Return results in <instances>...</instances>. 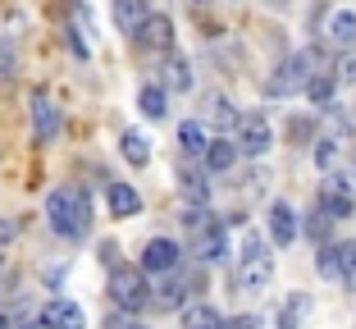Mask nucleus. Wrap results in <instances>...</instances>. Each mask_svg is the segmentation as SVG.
<instances>
[{
    "mask_svg": "<svg viewBox=\"0 0 356 329\" xmlns=\"http://www.w3.org/2000/svg\"><path fill=\"white\" fill-rule=\"evenodd\" d=\"M46 220H51V234L60 238H87L92 234V202H87L83 188H55L46 197Z\"/></svg>",
    "mask_w": 356,
    "mask_h": 329,
    "instance_id": "f257e3e1",
    "label": "nucleus"
},
{
    "mask_svg": "<svg viewBox=\"0 0 356 329\" xmlns=\"http://www.w3.org/2000/svg\"><path fill=\"white\" fill-rule=\"evenodd\" d=\"M315 64H320V51L315 46H306V51L288 55V60L274 69L270 78H265V96H274V101H283V96H297L306 92V83L315 78Z\"/></svg>",
    "mask_w": 356,
    "mask_h": 329,
    "instance_id": "f03ea898",
    "label": "nucleus"
},
{
    "mask_svg": "<svg viewBox=\"0 0 356 329\" xmlns=\"http://www.w3.org/2000/svg\"><path fill=\"white\" fill-rule=\"evenodd\" d=\"M110 302L128 316L151 307V284H147V270L142 266H115L110 270Z\"/></svg>",
    "mask_w": 356,
    "mask_h": 329,
    "instance_id": "7ed1b4c3",
    "label": "nucleus"
},
{
    "mask_svg": "<svg viewBox=\"0 0 356 329\" xmlns=\"http://www.w3.org/2000/svg\"><path fill=\"white\" fill-rule=\"evenodd\" d=\"M270 275H274V256H270V247H265V238L247 234L242 238V252H238V288L261 293V288L270 284Z\"/></svg>",
    "mask_w": 356,
    "mask_h": 329,
    "instance_id": "20e7f679",
    "label": "nucleus"
},
{
    "mask_svg": "<svg viewBox=\"0 0 356 329\" xmlns=\"http://www.w3.org/2000/svg\"><path fill=\"white\" fill-rule=\"evenodd\" d=\"M238 151L242 156H256V160L270 151V119H265L261 110L238 115Z\"/></svg>",
    "mask_w": 356,
    "mask_h": 329,
    "instance_id": "39448f33",
    "label": "nucleus"
},
{
    "mask_svg": "<svg viewBox=\"0 0 356 329\" xmlns=\"http://www.w3.org/2000/svg\"><path fill=\"white\" fill-rule=\"evenodd\" d=\"M137 42H142V51L169 55V46H174V19L169 14H147L142 28H137Z\"/></svg>",
    "mask_w": 356,
    "mask_h": 329,
    "instance_id": "423d86ee",
    "label": "nucleus"
},
{
    "mask_svg": "<svg viewBox=\"0 0 356 329\" xmlns=\"http://www.w3.org/2000/svg\"><path fill=\"white\" fill-rule=\"evenodd\" d=\"M265 220H270V243H279V247H293L297 243V234H302V224H297V211L288 202H270V215H265Z\"/></svg>",
    "mask_w": 356,
    "mask_h": 329,
    "instance_id": "0eeeda50",
    "label": "nucleus"
},
{
    "mask_svg": "<svg viewBox=\"0 0 356 329\" xmlns=\"http://www.w3.org/2000/svg\"><path fill=\"white\" fill-rule=\"evenodd\" d=\"M142 270H147V275H169V270H178V243L174 238H151V243L142 247Z\"/></svg>",
    "mask_w": 356,
    "mask_h": 329,
    "instance_id": "6e6552de",
    "label": "nucleus"
},
{
    "mask_svg": "<svg viewBox=\"0 0 356 329\" xmlns=\"http://www.w3.org/2000/svg\"><path fill=\"white\" fill-rule=\"evenodd\" d=\"M105 206H110V215H115V220H128V215L142 211V192H137L133 183L105 179Z\"/></svg>",
    "mask_w": 356,
    "mask_h": 329,
    "instance_id": "1a4fd4ad",
    "label": "nucleus"
},
{
    "mask_svg": "<svg viewBox=\"0 0 356 329\" xmlns=\"http://www.w3.org/2000/svg\"><path fill=\"white\" fill-rule=\"evenodd\" d=\"M347 188H352V183L338 179V174L325 183V192H320V211H325L329 220H347V215H352V192Z\"/></svg>",
    "mask_w": 356,
    "mask_h": 329,
    "instance_id": "9d476101",
    "label": "nucleus"
},
{
    "mask_svg": "<svg viewBox=\"0 0 356 329\" xmlns=\"http://www.w3.org/2000/svg\"><path fill=\"white\" fill-rule=\"evenodd\" d=\"M42 320H46L51 329H87V316H83V307H78V302H69V298H55V302H46Z\"/></svg>",
    "mask_w": 356,
    "mask_h": 329,
    "instance_id": "9b49d317",
    "label": "nucleus"
},
{
    "mask_svg": "<svg viewBox=\"0 0 356 329\" xmlns=\"http://www.w3.org/2000/svg\"><path fill=\"white\" fill-rule=\"evenodd\" d=\"M60 110L51 106V101H46L42 92L32 96V128H37V142H55V133H60Z\"/></svg>",
    "mask_w": 356,
    "mask_h": 329,
    "instance_id": "f8f14e48",
    "label": "nucleus"
},
{
    "mask_svg": "<svg viewBox=\"0 0 356 329\" xmlns=\"http://www.w3.org/2000/svg\"><path fill=\"white\" fill-rule=\"evenodd\" d=\"M224 256H229V234H224V224H210L206 234L197 238V261H206V266H220Z\"/></svg>",
    "mask_w": 356,
    "mask_h": 329,
    "instance_id": "ddd939ff",
    "label": "nucleus"
},
{
    "mask_svg": "<svg viewBox=\"0 0 356 329\" xmlns=\"http://www.w3.org/2000/svg\"><path fill=\"white\" fill-rule=\"evenodd\" d=\"M329 42H334L338 51H356V14L352 10L329 14Z\"/></svg>",
    "mask_w": 356,
    "mask_h": 329,
    "instance_id": "4468645a",
    "label": "nucleus"
},
{
    "mask_svg": "<svg viewBox=\"0 0 356 329\" xmlns=\"http://www.w3.org/2000/svg\"><path fill=\"white\" fill-rule=\"evenodd\" d=\"M119 151H124V160L137 165V170H147V165H151V138H142L137 128H128L124 138H119Z\"/></svg>",
    "mask_w": 356,
    "mask_h": 329,
    "instance_id": "2eb2a0df",
    "label": "nucleus"
},
{
    "mask_svg": "<svg viewBox=\"0 0 356 329\" xmlns=\"http://www.w3.org/2000/svg\"><path fill=\"white\" fill-rule=\"evenodd\" d=\"M183 329H224V316L210 302H192L183 307Z\"/></svg>",
    "mask_w": 356,
    "mask_h": 329,
    "instance_id": "dca6fc26",
    "label": "nucleus"
},
{
    "mask_svg": "<svg viewBox=\"0 0 356 329\" xmlns=\"http://www.w3.org/2000/svg\"><path fill=\"white\" fill-rule=\"evenodd\" d=\"M137 110H142L147 119H165L169 115V92L156 87V83H147L142 92H137Z\"/></svg>",
    "mask_w": 356,
    "mask_h": 329,
    "instance_id": "f3484780",
    "label": "nucleus"
},
{
    "mask_svg": "<svg viewBox=\"0 0 356 329\" xmlns=\"http://www.w3.org/2000/svg\"><path fill=\"white\" fill-rule=\"evenodd\" d=\"M210 138H206V128L197 124V119H188V124H178V151L183 156H206Z\"/></svg>",
    "mask_w": 356,
    "mask_h": 329,
    "instance_id": "a211bd4d",
    "label": "nucleus"
},
{
    "mask_svg": "<svg viewBox=\"0 0 356 329\" xmlns=\"http://www.w3.org/2000/svg\"><path fill=\"white\" fill-rule=\"evenodd\" d=\"M233 160H238V142H224V138H215L206 147V170L210 174H224L233 165Z\"/></svg>",
    "mask_w": 356,
    "mask_h": 329,
    "instance_id": "6ab92c4d",
    "label": "nucleus"
},
{
    "mask_svg": "<svg viewBox=\"0 0 356 329\" xmlns=\"http://www.w3.org/2000/svg\"><path fill=\"white\" fill-rule=\"evenodd\" d=\"M178 192H183L192 206L210 202V188H206V174H201V170H183V174H178Z\"/></svg>",
    "mask_w": 356,
    "mask_h": 329,
    "instance_id": "aec40b11",
    "label": "nucleus"
},
{
    "mask_svg": "<svg viewBox=\"0 0 356 329\" xmlns=\"http://www.w3.org/2000/svg\"><path fill=\"white\" fill-rule=\"evenodd\" d=\"M165 87H174V92H192V64L183 60V55H169V60H165Z\"/></svg>",
    "mask_w": 356,
    "mask_h": 329,
    "instance_id": "412c9836",
    "label": "nucleus"
},
{
    "mask_svg": "<svg viewBox=\"0 0 356 329\" xmlns=\"http://www.w3.org/2000/svg\"><path fill=\"white\" fill-rule=\"evenodd\" d=\"M142 19H147V14H142V5H137V0H115V23L128 32V37H137Z\"/></svg>",
    "mask_w": 356,
    "mask_h": 329,
    "instance_id": "4be33fe9",
    "label": "nucleus"
},
{
    "mask_svg": "<svg viewBox=\"0 0 356 329\" xmlns=\"http://www.w3.org/2000/svg\"><path fill=\"white\" fill-rule=\"evenodd\" d=\"M306 311H311V298H306V293H293V298H288V307L279 311V329H302V316Z\"/></svg>",
    "mask_w": 356,
    "mask_h": 329,
    "instance_id": "5701e85b",
    "label": "nucleus"
},
{
    "mask_svg": "<svg viewBox=\"0 0 356 329\" xmlns=\"http://www.w3.org/2000/svg\"><path fill=\"white\" fill-rule=\"evenodd\" d=\"M334 87H338V78H334V74H315L311 83H306V96H311V106H334Z\"/></svg>",
    "mask_w": 356,
    "mask_h": 329,
    "instance_id": "b1692460",
    "label": "nucleus"
},
{
    "mask_svg": "<svg viewBox=\"0 0 356 329\" xmlns=\"http://www.w3.org/2000/svg\"><path fill=\"white\" fill-rule=\"evenodd\" d=\"M160 311H174V307H183L188 302V279H169L165 288H160V298H151Z\"/></svg>",
    "mask_w": 356,
    "mask_h": 329,
    "instance_id": "393cba45",
    "label": "nucleus"
},
{
    "mask_svg": "<svg viewBox=\"0 0 356 329\" xmlns=\"http://www.w3.org/2000/svg\"><path fill=\"white\" fill-rule=\"evenodd\" d=\"M338 279L356 288V243H338Z\"/></svg>",
    "mask_w": 356,
    "mask_h": 329,
    "instance_id": "a878e982",
    "label": "nucleus"
},
{
    "mask_svg": "<svg viewBox=\"0 0 356 329\" xmlns=\"http://www.w3.org/2000/svg\"><path fill=\"white\" fill-rule=\"evenodd\" d=\"M206 110H210V119H215V124H224V128H238V115H233V106H229V96H210L206 101Z\"/></svg>",
    "mask_w": 356,
    "mask_h": 329,
    "instance_id": "bb28decb",
    "label": "nucleus"
},
{
    "mask_svg": "<svg viewBox=\"0 0 356 329\" xmlns=\"http://www.w3.org/2000/svg\"><path fill=\"white\" fill-rule=\"evenodd\" d=\"M315 270H320L325 279H338V243L334 247L320 243V252H315Z\"/></svg>",
    "mask_w": 356,
    "mask_h": 329,
    "instance_id": "cd10ccee",
    "label": "nucleus"
},
{
    "mask_svg": "<svg viewBox=\"0 0 356 329\" xmlns=\"http://www.w3.org/2000/svg\"><path fill=\"white\" fill-rule=\"evenodd\" d=\"M315 165H320V170H334L338 165V142H329V138L315 142Z\"/></svg>",
    "mask_w": 356,
    "mask_h": 329,
    "instance_id": "c85d7f7f",
    "label": "nucleus"
},
{
    "mask_svg": "<svg viewBox=\"0 0 356 329\" xmlns=\"http://www.w3.org/2000/svg\"><path fill=\"white\" fill-rule=\"evenodd\" d=\"M183 224H188V234H206V229H210V215H206V206H192V211L188 215H183Z\"/></svg>",
    "mask_w": 356,
    "mask_h": 329,
    "instance_id": "c756f323",
    "label": "nucleus"
},
{
    "mask_svg": "<svg viewBox=\"0 0 356 329\" xmlns=\"http://www.w3.org/2000/svg\"><path fill=\"white\" fill-rule=\"evenodd\" d=\"M334 78H338V83H356V51H347L343 60H338V74Z\"/></svg>",
    "mask_w": 356,
    "mask_h": 329,
    "instance_id": "7c9ffc66",
    "label": "nucleus"
},
{
    "mask_svg": "<svg viewBox=\"0 0 356 329\" xmlns=\"http://www.w3.org/2000/svg\"><path fill=\"white\" fill-rule=\"evenodd\" d=\"M10 78H14V51L0 42V83H10Z\"/></svg>",
    "mask_w": 356,
    "mask_h": 329,
    "instance_id": "2f4dec72",
    "label": "nucleus"
},
{
    "mask_svg": "<svg viewBox=\"0 0 356 329\" xmlns=\"http://www.w3.org/2000/svg\"><path fill=\"white\" fill-rule=\"evenodd\" d=\"M105 329H142V325H137V320L128 316V311H119V316H110V320H105Z\"/></svg>",
    "mask_w": 356,
    "mask_h": 329,
    "instance_id": "473e14b6",
    "label": "nucleus"
},
{
    "mask_svg": "<svg viewBox=\"0 0 356 329\" xmlns=\"http://www.w3.org/2000/svg\"><path fill=\"white\" fill-rule=\"evenodd\" d=\"M224 329H256V316H233L224 320Z\"/></svg>",
    "mask_w": 356,
    "mask_h": 329,
    "instance_id": "72a5a7b5",
    "label": "nucleus"
},
{
    "mask_svg": "<svg viewBox=\"0 0 356 329\" xmlns=\"http://www.w3.org/2000/svg\"><path fill=\"white\" fill-rule=\"evenodd\" d=\"M101 261L115 270V266H119V247H115V243H105V247H101Z\"/></svg>",
    "mask_w": 356,
    "mask_h": 329,
    "instance_id": "f704fd0d",
    "label": "nucleus"
},
{
    "mask_svg": "<svg viewBox=\"0 0 356 329\" xmlns=\"http://www.w3.org/2000/svg\"><path fill=\"white\" fill-rule=\"evenodd\" d=\"M14 234H19V224H14V220H0V247L10 243V238H14Z\"/></svg>",
    "mask_w": 356,
    "mask_h": 329,
    "instance_id": "c9c22d12",
    "label": "nucleus"
},
{
    "mask_svg": "<svg viewBox=\"0 0 356 329\" xmlns=\"http://www.w3.org/2000/svg\"><path fill=\"white\" fill-rule=\"evenodd\" d=\"M19 329H51V325H46V320H23Z\"/></svg>",
    "mask_w": 356,
    "mask_h": 329,
    "instance_id": "e433bc0d",
    "label": "nucleus"
},
{
    "mask_svg": "<svg viewBox=\"0 0 356 329\" xmlns=\"http://www.w3.org/2000/svg\"><path fill=\"white\" fill-rule=\"evenodd\" d=\"M192 5H210V0H192Z\"/></svg>",
    "mask_w": 356,
    "mask_h": 329,
    "instance_id": "4c0bfd02",
    "label": "nucleus"
},
{
    "mask_svg": "<svg viewBox=\"0 0 356 329\" xmlns=\"http://www.w3.org/2000/svg\"><path fill=\"white\" fill-rule=\"evenodd\" d=\"M0 329H5V316H0Z\"/></svg>",
    "mask_w": 356,
    "mask_h": 329,
    "instance_id": "58836bf2",
    "label": "nucleus"
}]
</instances>
